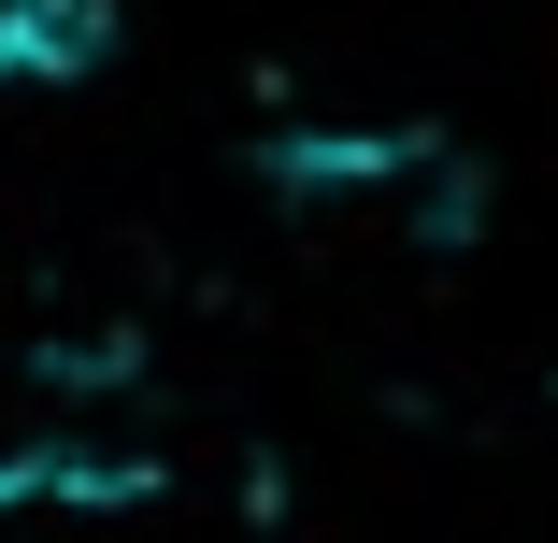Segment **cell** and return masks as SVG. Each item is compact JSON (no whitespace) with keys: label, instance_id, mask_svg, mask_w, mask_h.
Here are the masks:
<instances>
[{"label":"cell","instance_id":"cell-1","mask_svg":"<svg viewBox=\"0 0 558 543\" xmlns=\"http://www.w3.org/2000/svg\"><path fill=\"white\" fill-rule=\"evenodd\" d=\"M86 58H100V0H0V86L86 72Z\"/></svg>","mask_w":558,"mask_h":543}]
</instances>
